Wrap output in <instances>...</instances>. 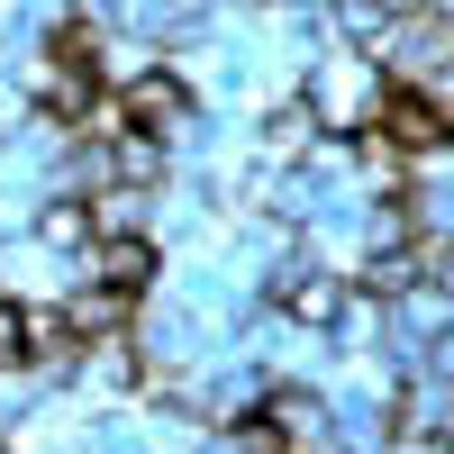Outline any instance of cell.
I'll return each instance as SVG.
<instances>
[{
    "mask_svg": "<svg viewBox=\"0 0 454 454\" xmlns=\"http://www.w3.org/2000/svg\"><path fill=\"white\" fill-rule=\"evenodd\" d=\"M372 128H382L400 155H436V145H454V119H445V109H436L419 82H391V91H382V119H372Z\"/></svg>",
    "mask_w": 454,
    "mask_h": 454,
    "instance_id": "3",
    "label": "cell"
},
{
    "mask_svg": "<svg viewBox=\"0 0 454 454\" xmlns=\"http://www.w3.org/2000/svg\"><path fill=\"white\" fill-rule=\"evenodd\" d=\"M372 55H382V73H391V82H427V73H445V64H454V27H445L436 10H419V19H391Z\"/></svg>",
    "mask_w": 454,
    "mask_h": 454,
    "instance_id": "2",
    "label": "cell"
},
{
    "mask_svg": "<svg viewBox=\"0 0 454 454\" xmlns=\"http://www.w3.org/2000/svg\"><path fill=\"white\" fill-rule=\"evenodd\" d=\"M218 10H263V0H218Z\"/></svg>",
    "mask_w": 454,
    "mask_h": 454,
    "instance_id": "8",
    "label": "cell"
},
{
    "mask_svg": "<svg viewBox=\"0 0 454 454\" xmlns=\"http://www.w3.org/2000/svg\"><path fill=\"white\" fill-rule=\"evenodd\" d=\"M36 237H46L55 254H91L100 246V218H91V192H46V200H36Z\"/></svg>",
    "mask_w": 454,
    "mask_h": 454,
    "instance_id": "4",
    "label": "cell"
},
{
    "mask_svg": "<svg viewBox=\"0 0 454 454\" xmlns=\"http://www.w3.org/2000/svg\"><path fill=\"white\" fill-rule=\"evenodd\" d=\"M109 182H137V192H164V182H173V145H164V137H145V128H128L119 145H109Z\"/></svg>",
    "mask_w": 454,
    "mask_h": 454,
    "instance_id": "5",
    "label": "cell"
},
{
    "mask_svg": "<svg viewBox=\"0 0 454 454\" xmlns=\"http://www.w3.org/2000/svg\"><path fill=\"white\" fill-rule=\"evenodd\" d=\"M0 364H27V300L0 291Z\"/></svg>",
    "mask_w": 454,
    "mask_h": 454,
    "instance_id": "6",
    "label": "cell"
},
{
    "mask_svg": "<svg viewBox=\"0 0 454 454\" xmlns=\"http://www.w3.org/2000/svg\"><path fill=\"white\" fill-rule=\"evenodd\" d=\"M382 91H391L382 55H372V46H346V36H336L327 55L300 64V100H309V119H318L327 137H364L372 119H382Z\"/></svg>",
    "mask_w": 454,
    "mask_h": 454,
    "instance_id": "1",
    "label": "cell"
},
{
    "mask_svg": "<svg viewBox=\"0 0 454 454\" xmlns=\"http://www.w3.org/2000/svg\"><path fill=\"white\" fill-rule=\"evenodd\" d=\"M427 282L454 300V237H427Z\"/></svg>",
    "mask_w": 454,
    "mask_h": 454,
    "instance_id": "7",
    "label": "cell"
}]
</instances>
